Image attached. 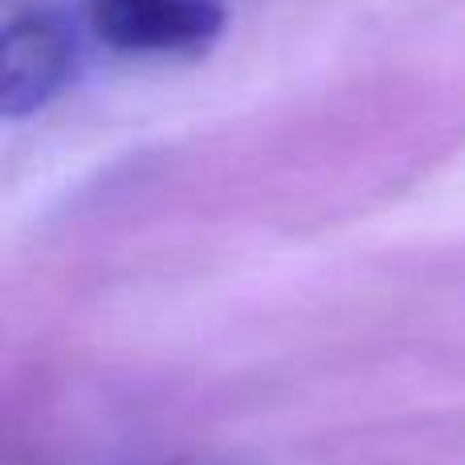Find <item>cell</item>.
I'll return each instance as SVG.
<instances>
[{"label":"cell","instance_id":"6da1fadb","mask_svg":"<svg viewBox=\"0 0 465 465\" xmlns=\"http://www.w3.org/2000/svg\"><path fill=\"white\" fill-rule=\"evenodd\" d=\"M82 70L78 29L57 8H33L5 29L0 49V111L25 119L62 98Z\"/></svg>","mask_w":465,"mask_h":465},{"label":"cell","instance_id":"7a4b0ae2","mask_svg":"<svg viewBox=\"0 0 465 465\" xmlns=\"http://www.w3.org/2000/svg\"><path fill=\"white\" fill-rule=\"evenodd\" d=\"M94 33L119 54L201 57L225 13L217 0H86Z\"/></svg>","mask_w":465,"mask_h":465}]
</instances>
